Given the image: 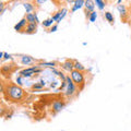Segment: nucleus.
Wrapping results in <instances>:
<instances>
[{"instance_id":"obj_7","label":"nucleus","mask_w":131,"mask_h":131,"mask_svg":"<svg viewBox=\"0 0 131 131\" xmlns=\"http://www.w3.org/2000/svg\"><path fill=\"white\" fill-rule=\"evenodd\" d=\"M36 59L33 58V57L28 56V55H23L20 57V62H21V64L23 66H30V64H33L35 63Z\"/></svg>"},{"instance_id":"obj_20","label":"nucleus","mask_w":131,"mask_h":131,"mask_svg":"<svg viewBox=\"0 0 131 131\" xmlns=\"http://www.w3.org/2000/svg\"><path fill=\"white\" fill-rule=\"evenodd\" d=\"M60 12H61V15H60V18H59V20H58V22H57V24H59L62 20L67 16V13H68V9L67 8H62V9L60 10Z\"/></svg>"},{"instance_id":"obj_17","label":"nucleus","mask_w":131,"mask_h":131,"mask_svg":"<svg viewBox=\"0 0 131 131\" xmlns=\"http://www.w3.org/2000/svg\"><path fill=\"white\" fill-rule=\"evenodd\" d=\"M95 6L98 8V10H104L105 9V7H106V2L103 1V0H95Z\"/></svg>"},{"instance_id":"obj_14","label":"nucleus","mask_w":131,"mask_h":131,"mask_svg":"<svg viewBox=\"0 0 131 131\" xmlns=\"http://www.w3.org/2000/svg\"><path fill=\"white\" fill-rule=\"evenodd\" d=\"M55 24H56V22H55V20L52 19V16L51 18H48L46 20H44V21L42 22V25L44 27H47V28H50L52 25H55Z\"/></svg>"},{"instance_id":"obj_3","label":"nucleus","mask_w":131,"mask_h":131,"mask_svg":"<svg viewBox=\"0 0 131 131\" xmlns=\"http://www.w3.org/2000/svg\"><path fill=\"white\" fill-rule=\"evenodd\" d=\"M42 71H43V68L39 67L38 64H35V66H32L30 68L23 69V70H21L19 72V74L22 78H31L34 74H36V73H40Z\"/></svg>"},{"instance_id":"obj_8","label":"nucleus","mask_w":131,"mask_h":131,"mask_svg":"<svg viewBox=\"0 0 131 131\" xmlns=\"http://www.w3.org/2000/svg\"><path fill=\"white\" fill-rule=\"evenodd\" d=\"M52 110H54L55 113H59L61 112L63 108H64V106H66V103L62 101H59V100H56L52 102Z\"/></svg>"},{"instance_id":"obj_25","label":"nucleus","mask_w":131,"mask_h":131,"mask_svg":"<svg viewBox=\"0 0 131 131\" xmlns=\"http://www.w3.org/2000/svg\"><path fill=\"white\" fill-rule=\"evenodd\" d=\"M57 30H58V24H55V25H52L50 28H49V32H56Z\"/></svg>"},{"instance_id":"obj_24","label":"nucleus","mask_w":131,"mask_h":131,"mask_svg":"<svg viewBox=\"0 0 131 131\" xmlns=\"http://www.w3.org/2000/svg\"><path fill=\"white\" fill-rule=\"evenodd\" d=\"M3 12H5V3H3V1L0 2V14H2Z\"/></svg>"},{"instance_id":"obj_28","label":"nucleus","mask_w":131,"mask_h":131,"mask_svg":"<svg viewBox=\"0 0 131 131\" xmlns=\"http://www.w3.org/2000/svg\"><path fill=\"white\" fill-rule=\"evenodd\" d=\"M3 56H5V52L1 51L0 52V59H3Z\"/></svg>"},{"instance_id":"obj_18","label":"nucleus","mask_w":131,"mask_h":131,"mask_svg":"<svg viewBox=\"0 0 131 131\" xmlns=\"http://www.w3.org/2000/svg\"><path fill=\"white\" fill-rule=\"evenodd\" d=\"M74 70L78 71H81V72H84L85 71V67L79 61H74Z\"/></svg>"},{"instance_id":"obj_2","label":"nucleus","mask_w":131,"mask_h":131,"mask_svg":"<svg viewBox=\"0 0 131 131\" xmlns=\"http://www.w3.org/2000/svg\"><path fill=\"white\" fill-rule=\"evenodd\" d=\"M72 81L75 83L77 86H79L80 90H82L84 88V84H85V77H84V72H81V71H78V70H73L70 74Z\"/></svg>"},{"instance_id":"obj_19","label":"nucleus","mask_w":131,"mask_h":131,"mask_svg":"<svg viewBox=\"0 0 131 131\" xmlns=\"http://www.w3.org/2000/svg\"><path fill=\"white\" fill-rule=\"evenodd\" d=\"M104 15H105V19L107 20V21L110 23V24H113L114 23V21H115V18H114V15H113V13H110V12H105L104 13Z\"/></svg>"},{"instance_id":"obj_22","label":"nucleus","mask_w":131,"mask_h":131,"mask_svg":"<svg viewBox=\"0 0 131 131\" xmlns=\"http://www.w3.org/2000/svg\"><path fill=\"white\" fill-rule=\"evenodd\" d=\"M32 89H33V90H43V89H44V86H43V85L38 82V83L33 84V85H32Z\"/></svg>"},{"instance_id":"obj_6","label":"nucleus","mask_w":131,"mask_h":131,"mask_svg":"<svg viewBox=\"0 0 131 131\" xmlns=\"http://www.w3.org/2000/svg\"><path fill=\"white\" fill-rule=\"evenodd\" d=\"M61 69H63L66 72L71 73L74 70V61L73 60H66L64 62L61 63Z\"/></svg>"},{"instance_id":"obj_13","label":"nucleus","mask_w":131,"mask_h":131,"mask_svg":"<svg viewBox=\"0 0 131 131\" xmlns=\"http://www.w3.org/2000/svg\"><path fill=\"white\" fill-rule=\"evenodd\" d=\"M38 66H39V67H42V68H49V69H51V68L56 67L57 62H55V61H42V62L38 63Z\"/></svg>"},{"instance_id":"obj_12","label":"nucleus","mask_w":131,"mask_h":131,"mask_svg":"<svg viewBox=\"0 0 131 131\" xmlns=\"http://www.w3.org/2000/svg\"><path fill=\"white\" fill-rule=\"evenodd\" d=\"M84 5H85V1H84V0H75L74 3H73V6H72L71 12H75V11H78V10L82 9V8L84 7Z\"/></svg>"},{"instance_id":"obj_21","label":"nucleus","mask_w":131,"mask_h":131,"mask_svg":"<svg viewBox=\"0 0 131 131\" xmlns=\"http://www.w3.org/2000/svg\"><path fill=\"white\" fill-rule=\"evenodd\" d=\"M96 19H97V12H96V11H94V12H92V13L90 14V16H89V21H90V22H95V21H96Z\"/></svg>"},{"instance_id":"obj_10","label":"nucleus","mask_w":131,"mask_h":131,"mask_svg":"<svg viewBox=\"0 0 131 131\" xmlns=\"http://www.w3.org/2000/svg\"><path fill=\"white\" fill-rule=\"evenodd\" d=\"M25 18H26L28 23H36V24L40 23L39 19H38V15H37L36 12H35V13H28V14H26Z\"/></svg>"},{"instance_id":"obj_4","label":"nucleus","mask_w":131,"mask_h":131,"mask_svg":"<svg viewBox=\"0 0 131 131\" xmlns=\"http://www.w3.org/2000/svg\"><path fill=\"white\" fill-rule=\"evenodd\" d=\"M66 81H67V88H66L64 90V95L66 96H68V97H72V96H74L75 95V93H77V89L78 86L75 85V83L72 81L71 79V77L70 75H67V79H66Z\"/></svg>"},{"instance_id":"obj_11","label":"nucleus","mask_w":131,"mask_h":131,"mask_svg":"<svg viewBox=\"0 0 131 131\" xmlns=\"http://www.w3.org/2000/svg\"><path fill=\"white\" fill-rule=\"evenodd\" d=\"M24 32H25L26 34H35V33L37 32V24L36 23H28Z\"/></svg>"},{"instance_id":"obj_23","label":"nucleus","mask_w":131,"mask_h":131,"mask_svg":"<svg viewBox=\"0 0 131 131\" xmlns=\"http://www.w3.org/2000/svg\"><path fill=\"white\" fill-rule=\"evenodd\" d=\"M23 78L21 77V75H18V78H16V79H15V83L16 84H18V85H20V86H21V85L23 84Z\"/></svg>"},{"instance_id":"obj_9","label":"nucleus","mask_w":131,"mask_h":131,"mask_svg":"<svg viewBox=\"0 0 131 131\" xmlns=\"http://www.w3.org/2000/svg\"><path fill=\"white\" fill-rule=\"evenodd\" d=\"M27 24H28V22H27L26 18L21 19V20H20V21L14 25V31H16V32H21L22 30H25V27L27 26Z\"/></svg>"},{"instance_id":"obj_27","label":"nucleus","mask_w":131,"mask_h":131,"mask_svg":"<svg viewBox=\"0 0 131 131\" xmlns=\"http://www.w3.org/2000/svg\"><path fill=\"white\" fill-rule=\"evenodd\" d=\"M39 83H40V84H42V85H43V86H44V88H45V86H46V81H45L44 79H40V80H39Z\"/></svg>"},{"instance_id":"obj_15","label":"nucleus","mask_w":131,"mask_h":131,"mask_svg":"<svg viewBox=\"0 0 131 131\" xmlns=\"http://www.w3.org/2000/svg\"><path fill=\"white\" fill-rule=\"evenodd\" d=\"M23 7H24V9H25V11H26V13L28 14V13H33V11L35 10V7H34V5H33L32 2H24L23 3Z\"/></svg>"},{"instance_id":"obj_5","label":"nucleus","mask_w":131,"mask_h":131,"mask_svg":"<svg viewBox=\"0 0 131 131\" xmlns=\"http://www.w3.org/2000/svg\"><path fill=\"white\" fill-rule=\"evenodd\" d=\"M84 8H85V15H86V18L89 19L90 14H91L92 12H94V9H95V2L92 1V0H86Z\"/></svg>"},{"instance_id":"obj_16","label":"nucleus","mask_w":131,"mask_h":131,"mask_svg":"<svg viewBox=\"0 0 131 131\" xmlns=\"http://www.w3.org/2000/svg\"><path fill=\"white\" fill-rule=\"evenodd\" d=\"M117 10L120 13L121 16H125L127 13H128V10H127V7L125 5H118L117 6Z\"/></svg>"},{"instance_id":"obj_29","label":"nucleus","mask_w":131,"mask_h":131,"mask_svg":"<svg viewBox=\"0 0 131 131\" xmlns=\"http://www.w3.org/2000/svg\"><path fill=\"white\" fill-rule=\"evenodd\" d=\"M117 3H119V5H120V3H122V0H118Z\"/></svg>"},{"instance_id":"obj_1","label":"nucleus","mask_w":131,"mask_h":131,"mask_svg":"<svg viewBox=\"0 0 131 131\" xmlns=\"http://www.w3.org/2000/svg\"><path fill=\"white\" fill-rule=\"evenodd\" d=\"M6 93L8 97L14 102L22 101L25 96V91L18 84H8L6 86Z\"/></svg>"},{"instance_id":"obj_26","label":"nucleus","mask_w":131,"mask_h":131,"mask_svg":"<svg viewBox=\"0 0 131 131\" xmlns=\"http://www.w3.org/2000/svg\"><path fill=\"white\" fill-rule=\"evenodd\" d=\"M3 59H5V60H10V59H12V56H11L10 54H8V52H5Z\"/></svg>"}]
</instances>
